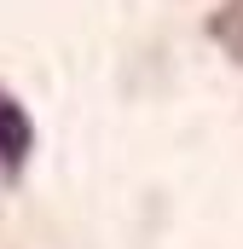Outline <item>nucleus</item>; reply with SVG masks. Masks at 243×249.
Wrapping results in <instances>:
<instances>
[{
  "mask_svg": "<svg viewBox=\"0 0 243 249\" xmlns=\"http://www.w3.org/2000/svg\"><path fill=\"white\" fill-rule=\"evenodd\" d=\"M29 151H35V127H29L23 105H17L12 93H0V168L17 174V168L29 162Z\"/></svg>",
  "mask_w": 243,
  "mask_h": 249,
  "instance_id": "obj_1",
  "label": "nucleus"
},
{
  "mask_svg": "<svg viewBox=\"0 0 243 249\" xmlns=\"http://www.w3.org/2000/svg\"><path fill=\"white\" fill-rule=\"evenodd\" d=\"M208 35L220 41V53L232 64H243V6H220V12L208 18Z\"/></svg>",
  "mask_w": 243,
  "mask_h": 249,
  "instance_id": "obj_2",
  "label": "nucleus"
}]
</instances>
